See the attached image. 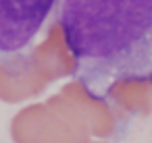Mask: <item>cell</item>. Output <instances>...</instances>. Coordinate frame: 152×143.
Instances as JSON below:
<instances>
[{
  "instance_id": "obj_2",
  "label": "cell",
  "mask_w": 152,
  "mask_h": 143,
  "mask_svg": "<svg viewBox=\"0 0 152 143\" xmlns=\"http://www.w3.org/2000/svg\"><path fill=\"white\" fill-rule=\"evenodd\" d=\"M56 0H0V54H21L31 46Z\"/></svg>"
},
{
  "instance_id": "obj_1",
  "label": "cell",
  "mask_w": 152,
  "mask_h": 143,
  "mask_svg": "<svg viewBox=\"0 0 152 143\" xmlns=\"http://www.w3.org/2000/svg\"><path fill=\"white\" fill-rule=\"evenodd\" d=\"M54 17L75 77L96 100L152 79V0H56Z\"/></svg>"
}]
</instances>
